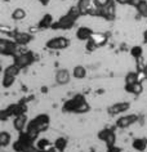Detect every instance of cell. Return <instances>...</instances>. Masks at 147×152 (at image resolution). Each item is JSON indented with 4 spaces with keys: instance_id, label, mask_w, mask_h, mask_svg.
<instances>
[{
    "instance_id": "1f68e13d",
    "label": "cell",
    "mask_w": 147,
    "mask_h": 152,
    "mask_svg": "<svg viewBox=\"0 0 147 152\" xmlns=\"http://www.w3.org/2000/svg\"><path fill=\"white\" fill-rule=\"evenodd\" d=\"M106 152H123V150H121V148H120L119 146L114 144V146H108Z\"/></svg>"
},
{
    "instance_id": "2e32d148",
    "label": "cell",
    "mask_w": 147,
    "mask_h": 152,
    "mask_svg": "<svg viewBox=\"0 0 147 152\" xmlns=\"http://www.w3.org/2000/svg\"><path fill=\"white\" fill-rule=\"evenodd\" d=\"M54 23V18L50 13L44 14L43 17L40 18L39 23H37V28L39 30H47V28H52V26Z\"/></svg>"
},
{
    "instance_id": "4fadbf2b",
    "label": "cell",
    "mask_w": 147,
    "mask_h": 152,
    "mask_svg": "<svg viewBox=\"0 0 147 152\" xmlns=\"http://www.w3.org/2000/svg\"><path fill=\"white\" fill-rule=\"evenodd\" d=\"M56 83H57L58 85H67L71 81V74L69 70H66V68H61V70H58L56 72Z\"/></svg>"
},
{
    "instance_id": "4316f807",
    "label": "cell",
    "mask_w": 147,
    "mask_h": 152,
    "mask_svg": "<svg viewBox=\"0 0 147 152\" xmlns=\"http://www.w3.org/2000/svg\"><path fill=\"white\" fill-rule=\"evenodd\" d=\"M135 10H137L141 17L147 18V0H141L139 4L135 7Z\"/></svg>"
},
{
    "instance_id": "ac0fdd59",
    "label": "cell",
    "mask_w": 147,
    "mask_h": 152,
    "mask_svg": "<svg viewBox=\"0 0 147 152\" xmlns=\"http://www.w3.org/2000/svg\"><path fill=\"white\" fill-rule=\"evenodd\" d=\"M86 68L84 66H81V64H78V66H75L72 68V77L76 79V80H83V79L86 77Z\"/></svg>"
},
{
    "instance_id": "8fae6325",
    "label": "cell",
    "mask_w": 147,
    "mask_h": 152,
    "mask_svg": "<svg viewBox=\"0 0 147 152\" xmlns=\"http://www.w3.org/2000/svg\"><path fill=\"white\" fill-rule=\"evenodd\" d=\"M8 110V112L10 113V116L16 117L18 115H25L26 112H27V104L25 103V102H18V103H14V104H10L7 107Z\"/></svg>"
},
{
    "instance_id": "4dcf8cb0",
    "label": "cell",
    "mask_w": 147,
    "mask_h": 152,
    "mask_svg": "<svg viewBox=\"0 0 147 152\" xmlns=\"http://www.w3.org/2000/svg\"><path fill=\"white\" fill-rule=\"evenodd\" d=\"M10 113L8 112V110L4 108V110H1V112H0V120L1 121H7L8 119H10Z\"/></svg>"
},
{
    "instance_id": "d6986e66",
    "label": "cell",
    "mask_w": 147,
    "mask_h": 152,
    "mask_svg": "<svg viewBox=\"0 0 147 152\" xmlns=\"http://www.w3.org/2000/svg\"><path fill=\"white\" fill-rule=\"evenodd\" d=\"M26 16H27V13H26V10L23 8H16L13 9V12L10 13V18H12L13 21H23Z\"/></svg>"
},
{
    "instance_id": "d6a6232c",
    "label": "cell",
    "mask_w": 147,
    "mask_h": 152,
    "mask_svg": "<svg viewBox=\"0 0 147 152\" xmlns=\"http://www.w3.org/2000/svg\"><path fill=\"white\" fill-rule=\"evenodd\" d=\"M25 152H44V151H41L39 147H36L35 144H32V146H31V147H29Z\"/></svg>"
},
{
    "instance_id": "5b68a950",
    "label": "cell",
    "mask_w": 147,
    "mask_h": 152,
    "mask_svg": "<svg viewBox=\"0 0 147 152\" xmlns=\"http://www.w3.org/2000/svg\"><path fill=\"white\" fill-rule=\"evenodd\" d=\"M71 41L66 36H54L45 43V48L49 50H65L70 47Z\"/></svg>"
},
{
    "instance_id": "d590c367",
    "label": "cell",
    "mask_w": 147,
    "mask_h": 152,
    "mask_svg": "<svg viewBox=\"0 0 147 152\" xmlns=\"http://www.w3.org/2000/svg\"><path fill=\"white\" fill-rule=\"evenodd\" d=\"M37 1H39L41 5H48V4H49V1H50V0H37Z\"/></svg>"
},
{
    "instance_id": "d4e9b609",
    "label": "cell",
    "mask_w": 147,
    "mask_h": 152,
    "mask_svg": "<svg viewBox=\"0 0 147 152\" xmlns=\"http://www.w3.org/2000/svg\"><path fill=\"white\" fill-rule=\"evenodd\" d=\"M137 81H139V76H138L137 72H128L125 75V86L133 85Z\"/></svg>"
},
{
    "instance_id": "52a82bcc",
    "label": "cell",
    "mask_w": 147,
    "mask_h": 152,
    "mask_svg": "<svg viewBox=\"0 0 147 152\" xmlns=\"http://www.w3.org/2000/svg\"><path fill=\"white\" fill-rule=\"evenodd\" d=\"M139 120V116L137 115V113H128V115H121L118 117V120H116L115 123V126L119 128V129H128L130 128L132 125L137 124Z\"/></svg>"
},
{
    "instance_id": "e0dca14e",
    "label": "cell",
    "mask_w": 147,
    "mask_h": 152,
    "mask_svg": "<svg viewBox=\"0 0 147 152\" xmlns=\"http://www.w3.org/2000/svg\"><path fill=\"white\" fill-rule=\"evenodd\" d=\"M132 147H133V150H135L137 152H143L147 148V138L146 137L134 138L133 142H132Z\"/></svg>"
},
{
    "instance_id": "484cf974",
    "label": "cell",
    "mask_w": 147,
    "mask_h": 152,
    "mask_svg": "<svg viewBox=\"0 0 147 152\" xmlns=\"http://www.w3.org/2000/svg\"><path fill=\"white\" fill-rule=\"evenodd\" d=\"M35 146L39 147L41 151H45V150H48V148H50L53 144H52V142L48 138H39V139L36 140Z\"/></svg>"
},
{
    "instance_id": "5bb4252c",
    "label": "cell",
    "mask_w": 147,
    "mask_h": 152,
    "mask_svg": "<svg viewBox=\"0 0 147 152\" xmlns=\"http://www.w3.org/2000/svg\"><path fill=\"white\" fill-rule=\"evenodd\" d=\"M97 0H78V8L80 10L81 16H89V12L92 10Z\"/></svg>"
},
{
    "instance_id": "83f0119b",
    "label": "cell",
    "mask_w": 147,
    "mask_h": 152,
    "mask_svg": "<svg viewBox=\"0 0 147 152\" xmlns=\"http://www.w3.org/2000/svg\"><path fill=\"white\" fill-rule=\"evenodd\" d=\"M16 83V77L14 76H8V75H3V79H1V86L5 89L13 86V84Z\"/></svg>"
},
{
    "instance_id": "ba28073f",
    "label": "cell",
    "mask_w": 147,
    "mask_h": 152,
    "mask_svg": "<svg viewBox=\"0 0 147 152\" xmlns=\"http://www.w3.org/2000/svg\"><path fill=\"white\" fill-rule=\"evenodd\" d=\"M115 129L116 126H112V128H105L102 130L98 132V139L99 140H103L106 143V146H114L116 144V133H115Z\"/></svg>"
},
{
    "instance_id": "9c48e42d",
    "label": "cell",
    "mask_w": 147,
    "mask_h": 152,
    "mask_svg": "<svg viewBox=\"0 0 147 152\" xmlns=\"http://www.w3.org/2000/svg\"><path fill=\"white\" fill-rule=\"evenodd\" d=\"M129 108H130L129 102H116V103L111 104L110 107L107 108V112L110 113L111 116H121Z\"/></svg>"
},
{
    "instance_id": "277c9868",
    "label": "cell",
    "mask_w": 147,
    "mask_h": 152,
    "mask_svg": "<svg viewBox=\"0 0 147 152\" xmlns=\"http://www.w3.org/2000/svg\"><path fill=\"white\" fill-rule=\"evenodd\" d=\"M18 45L14 40L5 39L1 37L0 39V54L4 57H14L18 53Z\"/></svg>"
},
{
    "instance_id": "30bf717a",
    "label": "cell",
    "mask_w": 147,
    "mask_h": 152,
    "mask_svg": "<svg viewBox=\"0 0 147 152\" xmlns=\"http://www.w3.org/2000/svg\"><path fill=\"white\" fill-rule=\"evenodd\" d=\"M12 37L20 47H26V45H29L34 40V36L31 34L23 32V31H16L14 34H12Z\"/></svg>"
},
{
    "instance_id": "6da1fadb",
    "label": "cell",
    "mask_w": 147,
    "mask_h": 152,
    "mask_svg": "<svg viewBox=\"0 0 147 152\" xmlns=\"http://www.w3.org/2000/svg\"><path fill=\"white\" fill-rule=\"evenodd\" d=\"M50 125V117L47 113H40V115L35 116L34 119L29 121V125L26 128V133L29 134V137L31 138L34 142L39 139L40 133H44L49 129Z\"/></svg>"
},
{
    "instance_id": "8d00e7d4",
    "label": "cell",
    "mask_w": 147,
    "mask_h": 152,
    "mask_svg": "<svg viewBox=\"0 0 147 152\" xmlns=\"http://www.w3.org/2000/svg\"><path fill=\"white\" fill-rule=\"evenodd\" d=\"M143 41H145V43H147V30L145 32H143Z\"/></svg>"
},
{
    "instance_id": "f1b7e54d",
    "label": "cell",
    "mask_w": 147,
    "mask_h": 152,
    "mask_svg": "<svg viewBox=\"0 0 147 152\" xmlns=\"http://www.w3.org/2000/svg\"><path fill=\"white\" fill-rule=\"evenodd\" d=\"M142 54H143L142 47H139V45H135V47L130 48V56L133 57V58L139 59V58H142Z\"/></svg>"
},
{
    "instance_id": "f546056e",
    "label": "cell",
    "mask_w": 147,
    "mask_h": 152,
    "mask_svg": "<svg viewBox=\"0 0 147 152\" xmlns=\"http://www.w3.org/2000/svg\"><path fill=\"white\" fill-rule=\"evenodd\" d=\"M85 48H86V50H88V52H94V50H96V49H97L98 47H97V44L94 43V41H93L92 39H90V40L86 41Z\"/></svg>"
},
{
    "instance_id": "3957f363",
    "label": "cell",
    "mask_w": 147,
    "mask_h": 152,
    "mask_svg": "<svg viewBox=\"0 0 147 152\" xmlns=\"http://www.w3.org/2000/svg\"><path fill=\"white\" fill-rule=\"evenodd\" d=\"M86 102L85 96L83 94H75L71 99H67L63 103V111L65 112H71V113H78L79 108L81 107V104H84Z\"/></svg>"
},
{
    "instance_id": "9a60e30c",
    "label": "cell",
    "mask_w": 147,
    "mask_h": 152,
    "mask_svg": "<svg viewBox=\"0 0 147 152\" xmlns=\"http://www.w3.org/2000/svg\"><path fill=\"white\" fill-rule=\"evenodd\" d=\"M27 125H29V119H27V116H26V113L25 115H18L13 119V128L20 133L25 132Z\"/></svg>"
},
{
    "instance_id": "603a6c76",
    "label": "cell",
    "mask_w": 147,
    "mask_h": 152,
    "mask_svg": "<svg viewBox=\"0 0 147 152\" xmlns=\"http://www.w3.org/2000/svg\"><path fill=\"white\" fill-rule=\"evenodd\" d=\"M92 40L97 44L98 48L103 47V45L107 43V35H105V34H98V32L96 34V32H94L93 36H92Z\"/></svg>"
},
{
    "instance_id": "836d02e7",
    "label": "cell",
    "mask_w": 147,
    "mask_h": 152,
    "mask_svg": "<svg viewBox=\"0 0 147 152\" xmlns=\"http://www.w3.org/2000/svg\"><path fill=\"white\" fill-rule=\"evenodd\" d=\"M132 1H133V0H116V3H118V4H120V5H132Z\"/></svg>"
},
{
    "instance_id": "8992f818",
    "label": "cell",
    "mask_w": 147,
    "mask_h": 152,
    "mask_svg": "<svg viewBox=\"0 0 147 152\" xmlns=\"http://www.w3.org/2000/svg\"><path fill=\"white\" fill-rule=\"evenodd\" d=\"M35 54L32 52H22V53H17L16 56L13 57V63L17 64L21 70L31 66V64L35 62Z\"/></svg>"
},
{
    "instance_id": "cb8c5ba5",
    "label": "cell",
    "mask_w": 147,
    "mask_h": 152,
    "mask_svg": "<svg viewBox=\"0 0 147 152\" xmlns=\"http://www.w3.org/2000/svg\"><path fill=\"white\" fill-rule=\"evenodd\" d=\"M67 144H69V140H67V138H65V137H58V138L54 140L53 146L57 148L58 151H61V152H62V151H65V150H66Z\"/></svg>"
},
{
    "instance_id": "7a4b0ae2",
    "label": "cell",
    "mask_w": 147,
    "mask_h": 152,
    "mask_svg": "<svg viewBox=\"0 0 147 152\" xmlns=\"http://www.w3.org/2000/svg\"><path fill=\"white\" fill-rule=\"evenodd\" d=\"M80 16H81V13L78 8V5L71 7V8L67 10V13L65 16H62L61 18H58V21L54 22L53 26H52V28L53 30H69L76 23L78 18Z\"/></svg>"
},
{
    "instance_id": "7c38bea8",
    "label": "cell",
    "mask_w": 147,
    "mask_h": 152,
    "mask_svg": "<svg viewBox=\"0 0 147 152\" xmlns=\"http://www.w3.org/2000/svg\"><path fill=\"white\" fill-rule=\"evenodd\" d=\"M93 30L88 27V26H80L78 30H76V32H75V36H76V39L78 40H80V41H88L92 39V36H93Z\"/></svg>"
},
{
    "instance_id": "44dd1931",
    "label": "cell",
    "mask_w": 147,
    "mask_h": 152,
    "mask_svg": "<svg viewBox=\"0 0 147 152\" xmlns=\"http://www.w3.org/2000/svg\"><path fill=\"white\" fill-rule=\"evenodd\" d=\"M21 72V68L17 66V64H9V66H7L4 68V71H3V75H8V76H14V77H17L18 74Z\"/></svg>"
},
{
    "instance_id": "ffe728a7",
    "label": "cell",
    "mask_w": 147,
    "mask_h": 152,
    "mask_svg": "<svg viewBox=\"0 0 147 152\" xmlns=\"http://www.w3.org/2000/svg\"><path fill=\"white\" fill-rule=\"evenodd\" d=\"M10 143H12V134L8 132H5V130H3L0 133V147L5 148V147H8Z\"/></svg>"
},
{
    "instance_id": "7402d4cb",
    "label": "cell",
    "mask_w": 147,
    "mask_h": 152,
    "mask_svg": "<svg viewBox=\"0 0 147 152\" xmlns=\"http://www.w3.org/2000/svg\"><path fill=\"white\" fill-rule=\"evenodd\" d=\"M125 90L128 93L130 94H134V96H138V94H141L143 92V85L141 81H137L135 84L133 85H129V86H125Z\"/></svg>"
},
{
    "instance_id": "e575fe53",
    "label": "cell",
    "mask_w": 147,
    "mask_h": 152,
    "mask_svg": "<svg viewBox=\"0 0 147 152\" xmlns=\"http://www.w3.org/2000/svg\"><path fill=\"white\" fill-rule=\"evenodd\" d=\"M44 152H58V150H57V148H56L54 146H52L50 148H48V150H45Z\"/></svg>"
}]
</instances>
